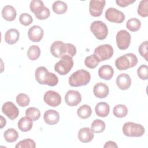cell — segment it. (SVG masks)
Instances as JSON below:
<instances>
[{
	"label": "cell",
	"mask_w": 148,
	"mask_h": 148,
	"mask_svg": "<svg viewBox=\"0 0 148 148\" xmlns=\"http://www.w3.org/2000/svg\"><path fill=\"white\" fill-rule=\"evenodd\" d=\"M35 79L40 84L55 86L58 83V77L53 73H50L45 66H39L35 71Z\"/></svg>",
	"instance_id": "obj_1"
},
{
	"label": "cell",
	"mask_w": 148,
	"mask_h": 148,
	"mask_svg": "<svg viewBox=\"0 0 148 148\" xmlns=\"http://www.w3.org/2000/svg\"><path fill=\"white\" fill-rule=\"evenodd\" d=\"M90 79L91 75L89 72L84 69H79L69 76L68 82L72 87H79L87 85Z\"/></svg>",
	"instance_id": "obj_2"
},
{
	"label": "cell",
	"mask_w": 148,
	"mask_h": 148,
	"mask_svg": "<svg viewBox=\"0 0 148 148\" xmlns=\"http://www.w3.org/2000/svg\"><path fill=\"white\" fill-rule=\"evenodd\" d=\"M138 63V58L133 53H127L118 57L115 61L116 67L120 71L127 70L135 66Z\"/></svg>",
	"instance_id": "obj_3"
},
{
	"label": "cell",
	"mask_w": 148,
	"mask_h": 148,
	"mask_svg": "<svg viewBox=\"0 0 148 148\" xmlns=\"http://www.w3.org/2000/svg\"><path fill=\"white\" fill-rule=\"evenodd\" d=\"M31 11L35 14L39 20H45L50 16V10L44 6V3L40 0H33L29 5Z\"/></svg>",
	"instance_id": "obj_4"
},
{
	"label": "cell",
	"mask_w": 148,
	"mask_h": 148,
	"mask_svg": "<svg viewBox=\"0 0 148 148\" xmlns=\"http://www.w3.org/2000/svg\"><path fill=\"white\" fill-rule=\"evenodd\" d=\"M73 65L72 57L69 55H64L54 65V70L61 75H65L70 72Z\"/></svg>",
	"instance_id": "obj_5"
},
{
	"label": "cell",
	"mask_w": 148,
	"mask_h": 148,
	"mask_svg": "<svg viewBox=\"0 0 148 148\" xmlns=\"http://www.w3.org/2000/svg\"><path fill=\"white\" fill-rule=\"evenodd\" d=\"M145 128L139 124L127 122L123 126V134L127 136L140 137L145 133Z\"/></svg>",
	"instance_id": "obj_6"
},
{
	"label": "cell",
	"mask_w": 148,
	"mask_h": 148,
	"mask_svg": "<svg viewBox=\"0 0 148 148\" xmlns=\"http://www.w3.org/2000/svg\"><path fill=\"white\" fill-rule=\"evenodd\" d=\"M90 29L99 40L105 39L108 34L107 25L101 21H94L90 25Z\"/></svg>",
	"instance_id": "obj_7"
},
{
	"label": "cell",
	"mask_w": 148,
	"mask_h": 148,
	"mask_svg": "<svg viewBox=\"0 0 148 148\" xmlns=\"http://www.w3.org/2000/svg\"><path fill=\"white\" fill-rule=\"evenodd\" d=\"M94 54L98 58L99 61H103L110 59L113 54V49L111 45L104 44L96 47Z\"/></svg>",
	"instance_id": "obj_8"
},
{
	"label": "cell",
	"mask_w": 148,
	"mask_h": 148,
	"mask_svg": "<svg viewBox=\"0 0 148 148\" xmlns=\"http://www.w3.org/2000/svg\"><path fill=\"white\" fill-rule=\"evenodd\" d=\"M131 39V35L127 31L124 29L119 31L116 35V43L118 48L123 50L128 48Z\"/></svg>",
	"instance_id": "obj_9"
},
{
	"label": "cell",
	"mask_w": 148,
	"mask_h": 148,
	"mask_svg": "<svg viewBox=\"0 0 148 148\" xmlns=\"http://www.w3.org/2000/svg\"><path fill=\"white\" fill-rule=\"evenodd\" d=\"M105 16L108 21L116 23H121L125 19L124 13L114 8H108L105 12Z\"/></svg>",
	"instance_id": "obj_10"
},
{
	"label": "cell",
	"mask_w": 148,
	"mask_h": 148,
	"mask_svg": "<svg viewBox=\"0 0 148 148\" xmlns=\"http://www.w3.org/2000/svg\"><path fill=\"white\" fill-rule=\"evenodd\" d=\"M43 99L46 103L52 107H56L61 102L60 95L53 90L47 91L44 95Z\"/></svg>",
	"instance_id": "obj_11"
},
{
	"label": "cell",
	"mask_w": 148,
	"mask_h": 148,
	"mask_svg": "<svg viewBox=\"0 0 148 148\" xmlns=\"http://www.w3.org/2000/svg\"><path fill=\"white\" fill-rule=\"evenodd\" d=\"M106 1L105 0H91L89 4V12L93 17L100 16L103 12Z\"/></svg>",
	"instance_id": "obj_12"
},
{
	"label": "cell",
	"mask_w": 148,
	"mask_h": 148,
	"mask_svg": "<svg viewBox=\"0 0 148 148\" xmlns=\"http://www.w3.org/2000/svg\"><path fill=\"white\" fill-rule=\"evenodd\" d=\"M50 52L54 57L61 58L66 54V43L65 44L63 42L60 40L54 42L51 45Z\"/></svg>",
	"instance_id": "obj_13"
},
{
	"label": "cell",
	"mask_w": 148,
	"mask_h": 148,
	"mask_svg": "<svg viewBox=\"0 0 148 148\" xmlns=\"http://www.w3.org/2000/svg\"><path fill=\"white\" fill-rule=\"evenodd\" d=\"M2 111L9 119L14 120L17 117L19 110L16 106L12 102L8 101L3 103L2 106Z\"/></svg>",
	"instance_id": "obj_14"
},
{
	"label": "cell",
	"mask_w": 148,
	"mask_h": 148,
	"mask_svg": "<svg viewBox=\"0 0 148 148\" xmlns=\"http://www.w3.org/2000/svg\"><path fill=\"white\" fill-rule=\"evenodd\" d=\"M82 101V96L77 90H68L65 95V101L69 106H75Z\"/></svg>",
	"instance_id": "obj_15"
},
{
	"label": "cell",
	"mask_w": 148,
	"mask_h": 148,
	"mask_svg": "<svg viewBox=\"0 0 148 148\" xmlns=\"http://www.w3.org/2000/svg\"><path fill=\"white\" fill-rule=\"evenodd\" d=\"M44 32L43 29L39 25L31 27L28 31L29 39L34 42H39L43 38Z\"/></svg>",
	"instance_id": "obj_16"
},
{
	"label": "cell",
	"mask_w": 148,
	"mask_h": 148,
	"mask_svg": "<svg viewBox=\"0 0 148 148\" xmlns=\"http://www.w3.org/2000/svg\"><path fill=\"white\" fill-rule=\"evenodd\" d=\"M116 84L120 89L127 90L131 85V79L128 74L121 73L117 77Z\"/></svg>",
	"instance_id": "obj_17"
},
{
	"label": "cell",
	"mask_w": 148,
	"mask_h": 148,
	"mask_svg": "<svg viewBox=\"0 0 148 148\" xmlns=\"http://www.w3.org/2000/svg\"><path fill=\"white\" fill-rule=\"evenodd\" d=\"M94 136V131L91 128L88 127L81 128L79 130L77 134L79 139L83 143H88L91 142Z\"/></svg>",
	"instance_id": "obj_18"
},
{
	"label": "cell",
	"mask_w": 148,
	"mask_h": 148,
	"mask_svg": "<svg viewBox=\"0 0 148 148\" xmlns=\"http://www.w3.org/2000/svg\"><path fill=\"white\" fill-rule=\"evenodd\" d=\"M93 92L95 96L97 98H104L108 95L109 89L106 84L99 82L94 86Z\"/></svg>",
	"instance_id": "obj_19"
},
{
	"label": "cell",
	"mask_w": 148,
	"mask_h": 148,
	"mask_svg": "<svg viewBox=\"0 0 148 148\" xmlns=\"http://www.w3.org/2000/svg\"><path fill=\"white\" fill-rule=\"evenodd\" d=\"M43 119L47 124L54 125L59 121L60 114L56 110L49 109L45 112Z\"/></svg>",
	"instance_id": "obj_20"
},
{
	"label": "cell",
	"mask_w": 148,
	"mask_h": 148,
	"mask_svg": "<svg viewBox=\"0 0 148 148\" xmlns=\"http://www.w3.org/2000/svg\"><path fill=\"white\" fill-rule=\"evenodd\" d=\"M114 74L113 68L109 65H104L101 66L98 70L99 76L104 80L111 79Z\"/></svg>",
	"instance_id": "obj_21"
},
{
	"label": "cell",
	"mask_w": 148,
	"mask_h": 148,
	"mask_svg": "<svg viewBox=\"0 0 148 148\" xmlns=\"http://www.w3.org/2000/svg\"><path fill=\"white\" fill-rule=\"evenodd\" d=\"M20 34L16 29L12 28L8 30L5 34V40L9 45L16 43L19 39Z\"/></svg>",
	"instance_id": "obj_22"
},
{
	"label": "cell",
	"mask_w": 148,
	"mask_h": 148,
	"mask_svg": "<svg viewBox=\"0 0 148 148\" xmlns=\"http://www.w3.org/2000/svg\"><path fill=\"white\" fill-rule=\"evenodd\" d=\"M16 9L10 5L5 6L2 10V17L6 21H13L16 17Z\"/></svg>",
	"instance_id": "obj_23"
},
{
	"label": "cell",
	"mask_w": 148,
	"mask_h": 148,
	"mask_svg": "<svg viewBox=\"0 0 148 148\" xmlns=\"http://www.w3.org/2000/svg\"><path fill=\"white\" fill-rule=\"evenodd\" d=\"M96 114L99 117H106L110 111V107L108 103L101 102L97 103L95 108Z\"/></svg>",
	"instance_id": "obj_24"
},
{
	"label": "cell",
	"mask_w": 148,
	"mask_h": 148,
	"mask_svg": "<svg viewBox=\"0 0 148 148\" xmlns=\"http://www.w3.org/2000/svg\"><path fill=\"white\" fill-rule=\"evenodd\" d=\"M18 128L23 132L29 131L32 127V120L28 117H23L21 118L18 122Z\"/></svg>",
	"instance_id": "obj_25"
},
{
	"label": "cell",
	"mask_w": 148,
	"mask_h": 148,
	"mask_svg": "<svg viewBox=\"0 0 148 148\" xmlns=\"http://www.w3.org/2000/svg\"><path fill=\"white\" fill-rule=\"evenodd\" d=\"M67 5L63 1H56L52 5V9L54 13L58 14H62L67 10Z\"/></svg>",
	"instance_id": "obj_26"
},
{
	"label": "cell",
	"mask_w": 148,
	"mask_h": 148,
	"mask_svg": "<svg viewBox=\"0 0 148 148\" xmlns=\"http://www.w3.org/2000/svg\"><path fill=\"white\" fill-rule=\"evenodd\" d=\"M3 136L6 142L12 143L17 140L18 138V134L14 128H9L3 133Z\"/></svg>",
	"instance_id": "obj_27"
},
{
	"label": "cell",
	"mask_w": 148,
	"mask_h": 148,
	"mask_svg": "<svg viewBox=\"0 0 148 148\" xmlns=\"http://www.w3.org/2000/svg\"><path fill=\"white\" fill-rule=\"evenodd\" d=\"M92 113L91 107L88 105H83L77 110V114L78 116L83 119L88 118Z\"/></svg>",
	"instance_id": "obj_28"
},
{
	"label": "cell",
	"mask_w": 148,
	"mask_h": 148,
	"mask_svg": "<svg viewBox=\"0 0 148 148\" xmlns=\"http://www.w3.org/2000/svg\"><path fill=\"white\" fill-rule=\"evenodd\" d=\"M128 109L127 106L123 104H119L115 106L113 109V114L119 118L124 117L128 114Z\"/></svg>",
	"instance_id": "obj_29"
},
{
	"label": "cell",
	"mask_w": 148,
	"mask_h": 148,
	"mask_svg": "<svg viewBox=\"0 0 148 148\" xmlns=\"http://www.w3.org/2000/svg\"><path fill=\"white\" fill-rule=\"evenodd\" d=\"M27 54L29 60L34 61L39 57L40 55V49L39 46L36 45H33L29 47Z\"/></svg>",
	"instance_id": "obj_30"
},
{
	"label": "cell",
	"mask_w": 148,
	"mask_h": 148,
	"mask_svg": "<svg viewBox=\"0 0 148 148\" xmlns=\"http://www.w3.org/2000/svg\"><path fill=\"white\" fill-rule=\"evenodd\" d=\"M126 26L127 29L130 31L132 32H136L140 29L141 22L136 18H131L127 21Z\"/></svg>",
	"instance_id": "obj_31"
},
{
	"label": "cell",
	"mask_w": 148,
	"mask_h": 148,
	"mask_svg": "<svg viewBox=\"0 0 148 148\" xmlns=\"http://www.w3.org/2000/svg\"><path fill=\"white\" fill-rule=\"evenodd\" d=\"M25 115L32 121H36L39 119L40 116V112L36 108L31 107L27 109Z\"/></svg>",
	"instance_id": "obj_32"
},
{
	"label": "cell",
	"mask_w": 148,
	"mask_h": 148,
	"mask_svg": "<svg viewBox=\"0 0 148 148\" xmlns=\"http://www.w3.org/2000/svg\"><path fill=\"white\" fill-rule=\"evenodd\" d=\"M99 62L98 58L94 54H92L85 58L84 64L87 67L90 69H94L98 66Z\"/></svg>",
	"instance_id": "obj_33"
},
{
	"label": "cell",
	"mask_w": 148,
	"mask_h": 148,
	"mask_svg": "<svg viewBox=\"0 0 148 148\" xmlns=\"http://www.w3.org/2000/svg\"><path fill=\"white\" fill-rule=\"evenodd\" d=\"M91 129L95 133H101L105 129V123L101 120L96 119L91 123Z\"/></svg>",
	"instance_id": "obj_34"
},
{
	"label": "cell",
	"mask_w": 148,
	"mask_h": 148,
	"mask_svg": "<svg viewBox=\"0 0 148 148\" xmlns=\"http://www.w3.org/2000/svg\"><path fill=\"white\" fill-rule=\"evenodd\" d=\"M148 1L142 0L140 2L138 7V13L142 17H146L148 16Z\"/></svg>",
	"instance_id": "obj_35"
},
{
	"label": "cell",
	"mask_w": 148,
	"mask_h": 148,
	"mask_svg": "<svg viewBox=\"0 0 148 148\" xmlns=\"http://www.w3.org/2000/svg\"><path fill=\"white\" fill-rule=\"evenodd\" d=\"M29 97L24 93H20L16 97V102L21 107H25L29 103Z\"/></svg>",
	"instance_id": "obj_36"
},
{
	"label": "cell",
	"mask_w": 148,
	"mask_h": 148,
	"mask_svg": "<svg viewBox=\"0 0 148 148\" xmlns=\"http://www.w3.org/2000/svg\"><path fill=\"white\" fill-rule=\"evenodd\" d=\"M35 142L31 139H25L22 140L18 143H17L15 146L16 148H35Z\"/></svg>",
	"instance_id": "obj_37"
},
{
	"label": "cell",
	"mask_w": 148,
	"mask_h": 148,
	"mask_svg": "<svg viewBox=\"0 0 148 148\" xmlns=\"http://www.w3.org/2000/svg\"><path fill=\"white\" fill-rule=\"evenodd\" d=\"M20 23L25 26L30 25L33 21L32 16L27 13H23L20 14L19 17Z\"/></svg>",
	"instance_id": "obj_38"
},
{
	"label": "cell",
	"mask_w": 148,
	"mask_h": 148,
	"mask_svg": "<svg viewBox=\"0 0 148 148\" xmlns=\"http://www.w3.org/2000/svg\"><path fill=\"white\" fill-rule=\"evenodd\" d=\"M138 77L142 80H147L148 79V67L146 65H140L137 70Z\"/></svg>",
	"instance_id": "obj_39"
},
{
	"label": "cell",
	"mask_w": 148,
	"mask_h": 148,
	"mask_svg": "<svg viewBox=\"0 0 148 148\" xmlns=\"http://www.w3.org/2000/svg\"><path fill=\"white\" fill-rule=\"evenodd\" d=\"M139 52L146 61H147V41L143 42L139 47Z\"/></svg>",
	"instance_id": "obj_40"
},
{
	"label": "cell",
	"mask_w": 148,
	"mask_h": 148,
	"mask_svg": "<svg viewBox=\"0 0 148 148\" xmlns=\"http://www.w3.org/2000/svg\"><path fill=\"white\" fill-rule=\"evenodd\" d=\"M66 54L69 55L71 57L75 56L76 54V47L71 43H66Z\"/></svg>",
	"instance_id": "obj_41"
},
{
	"label": "cell",
	"mask_w": 148,
	"mask_h": 148,
	"mask_svg": "<svg viewBox=\"0 0 148 148\" xmlns=\"http://www.w3.org/2000/svg\"><path fill=\"white\" fill-rule=\"evenodd\" d=\"M135 2V0L131 1V0H116V3L120 7H126L130 4L133 3Z\"/></svg>",
	"instance_id": "obj_42"
},
{
	"label": "cell",
	"mask_w": 148,
	"mask_h": 148,
	"mask_svg": "<svg viewBox=\"0 0 148 148\" xmlns=\"http://www.w3.org/2000/svg\"><path fill=\"white\" fill-rule=\"evenodd\" d=\"M117 145H116V143L113 142V141H111L109 140L107 142H106V143L105 144L103 147L104 148H113V147H117Z\"/></svg>",
	"instance_id": "obj_43"
},
{
	"label": "cell",
	"mask_w": 148,
	"mask_h": 148,
	"mask_svg": "<svg viewBox=\"0 0 148 148\" xmlns=\"http://www.w3.org/2000/svg\"><path fill=\"white\" fill-rule=\"evenodd\" d=\"M0 117H1V128H2L4 126H5L6 121V119L3 118L2 116H1Z\"/></svg>",
	"instance_id": "obj_44"
}]
</instances>
